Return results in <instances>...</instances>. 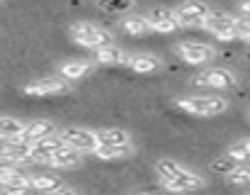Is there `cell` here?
I'll return each instance as SVG.
<instances>
[{
  "instance_id": "cell-17",
  "label": "cell",
  "mask_w": 250,
  "mask_h": 195,
  "mask_svg": "<svg viewBox=\"0 0 250 195\" xmlns=\"http://www.w3.org/2000/svg\"><path fill=\"white\" fill-rule=\"evenodd\" d=\"M97 139H100V146H126V144H131V132L109 127V129H100Z\"/></svg>"
},
{
  "instance_id": "cell-20",
  "label": "cell",
  "mask_w": 250,
  "mask_h": 195,
  "mask_svg": "<svg viewBox=\"0 0 250 195\" xmlns=\"http://www.w3.org/2000/svg\"><path fill=\"white\" fill-rule=\"evenodd\" d=\"M100 161H122V159H131L134 156V144L126 146H97L95 154Z\"/></svg>"
},
{
  "instance_id": "cell-22",
  "label": "cell",
  "mask_w": 250,
  "mask_h": 195,
  "mask_svg": "<svg viewBox=\"0 0 250 195\" xmlns=\"http://www.w3.org/2000/svg\"><path fill=\"white\" fill-rule=\"evenodd\" d=\"M27 122L17 120V117H10V115H2L0 117V142H7V139H15L24 132Z\"/></svg>"
},
{
  "instance_id": "cell-18",
  "label": "cell",
  "mask_w": 250,
  "mask_h": 195,
  "mask_svg": "<svg viewBox=\"0 0 250 195\" xmlns=\"http://www.w3.org/2000/svg\"><path fill=\"white\" fill-rule=\"evenodd\" d=\"M61 186H63V181L59 176H54V173H29V188L39 191L42 195L54 193Z\"/></svg>"
},
{
  "instance_id": "cell-25",
  "label": "cell",
  "mask_w": 250,
  "mask_h": 195,
  "mask_svg": "<svg viewBox=\"0 0 250 195\" xmlns=\"http://www.w3.org/2000/svg\"><path fill=\"white\" fill-rule=\"evenodd\" d=\"M226 156H229V159H233V161H248L250 159V137L248 139L236 142V144H231V146H229V151H226Z\"/></svg>"
},
{
  "instance_id": "cell-26",
  "label": "cell",
  "mask_w": 250,
  "mask_h": 195,
  "mask_svg": "<svg viewBox=\"0 0 250 195\" xmlns=\"http://www.w3.org/2000/svg\"><path fill=\"white\" fill-rule=\"evenodd\" d=\"M226 181H229L231 186H250V164L236 166V169L226 176Z\"/></svg>"
},
{
  "instance_id": "cell-30",
  "label": "cell",
  "mask_w": 250,
  "mask_h": 195,
  "mask_svg": "<svg viewBox=\"0 0 250 195\" xmlns=\"http://www.w3.org/2000/svg\"><path fill=\"white\" fill-rule=\"evenodd\" d=\"M241 10H243V15H250V0H243V2H241Z\"/></svg>"
},
{
  "instance_id": "cell-7",
  "label": "cell",
  "mask_w": 250,
  "mask_h": 195,
  "mask_svg": "<svg viewBox=\"0 0 250 195\" xmlns=\"http://www.w3.org/2000/svg\"><path fill=\"white\" fill-rule=\"evenodd\" d=\"M194 86H204V88H214V91H229V88H236L238 86V78L233 71L229 69H207L202 73L194 76Z\"/></svg>"
},
{
  "instance_id": "cell-16",
  "label": "cell",
  "mask_w": 250,
  "mask_h": 195,
  "mask_svg": "<svg viewBox=\"0 0 250 195\" xmlns=\"http://www.w3.org/2000/svg\"><path fill=\"white\" fill-rule=\"evenodd\" d=\"M0 188H29V173H22L17 166L0 169Z\"/></svg>"
},
{
  "instance_id": "cell-9",
  "label": "cell",
  "mask_w": 250,
  "mask_h": 195,
  "mask_svg": "<svg viewBox=\"0 0 250 195\" xmlns=\"http://www.w3.org/2000/svg\"><path fill=\"white\" fill-rule=\"evenodd\" d=\"M175 51L180 54V59L185 64H192V66H204L216 56V49L211 44H202V42H180V44H175Z\"/></svg>"
},
{
  "instance_id": "cell-29",
  "label": "cell",
  "mask_w": 250,
  "mask_h": 195,
  "mask_svg": "<svg viewBox=\"0 0 250 195\" xmlns=\"http://www.w3.org/2000/svg\"><path fill=\"white\" fill-rule=\"evenodd\" d=\"M46 195H78L73 188H68V186H61L59 191H54V193H46Z\"/></svg>"
},
{
  "instance_id": "cell-3",
  "label": "cell",
  "mask_w": 250,
  "mask_h": 195,
  "mask_svg": "<svg viewBox=\"0 0 250 195\" xmlns=\"http://www.w3.org/2000/svg\"><path fill=\"white\" fill-rule=\"evenodd\" d=\"M71 37H73L76 44H81L85 49H92V51L112 44V34L104 27L92 24V22H76L71 27Z\"/></svg>"
},
{
  "instance_id": "cell-28",
  "label": "cell",
  "mask_w": 250,
  "mask_h": 195,
  "mask_svg": "<svg viewBox=\"0 0 250 195\" xmlns=\"http://www.w3.org/2000/svg\"><path fill=\"white\" fill-rule=\"evenodd\" d=\"M0 195H27V191H22V188H0Z\"/></svg>"
},
{
  "instance_id": "cell-12",
  "label": "cell",
  "mask_w": 250,
  "mask_h": 195,
  "mask_svg": "<svg viewBox=\"0 0 250 195\" xmlns=\"http://www.w3.org/2000/svg\"><path fill=\"white\" fill-rule=\"evenodd\" d=\"M59 134V124L51 122V120H34V122H27L24 132L17 137L20 142L24 144H34V142H42L46 137H56Z\"/></svg>"
},
{
  "instance_id": "cell-2",
  "label": "cell",
  "mask_w": 250,
  "mask_h": 195,
  "mask_svg": "<svg viewBox=\"0 0 250 195\" xmlns=\"http://www.w3.org/2000/svg\"><path fill=\"white\" fill-rule=\"evenodd\" d=\"M156 173H158V181H182V183L192 186L194 191H199V188L207 186L204 176L189 171L187 166H182V164H177V161H172V159H161V161L156 164Z\"/></svg>"
},
{
  "instance_id": "cell-14",
  "label": "cell",
  "mask_w": 250,
  "mask_h": 195,
  "mask_svg": "<svg viewBox=\"0 0 250 195\" xmlns=\"http://www.w3.org/2000/svg\"><path fill=\"white\" fill-rule=\"evenodd\" d=\"M83 164V151H78V149H73V146H61L51 159H49V164L46 166H51V169H76V166H81Z\"/></svg>"
},
{
  "instance_id": "cell-6",
  "label": "cell",
  "mask_w": 250,
  "mask_h": 195,
  "mask_svg": "<svg viewBox=\"0 0 250 195\" xmlns=\"http://www.w3.org/2000/svg\"><path fill=\"white\" fill-rule=\"evenodd\" d=\"M209 15H211V7L204 0H185L175 10V17H177L180 27H202V22Z\"/></svg>"
},
{
  "instance_id": "cell-10",
  "label": "cell",
  "mask_w": 250,
  "mask_h": 195,
  "mask_svg": "<svg viewBox=\"0 0 250 195\" xmlns=\"http://www.w3.org/2000/svg\"><path fill=\"white\" fill-rule=\"evenodd\" d=\"M0 159L7 164V166H24V164H32L29 159V144L20 142L17 137L15 139H7L0 144Z\"/></svg>"
},
{
  "instance_id": "cell-27",
  "label": "cell",
  "mask_w": 250,
  "mask_h": 195,
  "mask_svg": "<svg viewBox=\"0 0 250 195\" xmlns=\"http://www.w3.org/2000/svg\"><path fill=\"white\" fill-rule=\"evenodd\" d=\"M236 32L241 39H248L250 37V15H241L236 17Z\"/></svg>"
},
{
  "instance_id": "cell-1",
  "label": "cell",
  "mask_w": 250,
  "mask_h": 195,
  "mask_svg": "<svg viewBox=\"0 0 250 195\" xmlns=\"http://www.w3.org/2000/svg\"><path fill=\"white\" fill-rule=\"evenodd\" d=\"M175 105L192 117H216L229 110V100L221 96H185L177 98Z\"/></svg>"
},
{
  "instance_id": "cell-23",
  "label": "cell",
  "mask_w": 250,
  "mask_h": 195,
  "mask_svg": "<svg viewBox=\"0 0 250 195\" xmlns=\"http://www.w3.org/2000/svg\"><path fill=\"white\" fill-rule=\"evenodd\" d=\"M119 24H122V29H124L126 34H131V37H139V34L151 32V27H148V22H146L144 15H126V17H122Z\"/></svg>"
},
{
  "instance_id": "cell-15",
  "label": "cell",
  "mask_w": 250,
  "mask_h": 195,
  "mask_svg": "<svg viewBox=\"0 0 250 195\" xmlns=\"http://www.w3.org/2000/svg\"><path fill=\"white\" fill-rule=\"evenodd\" d=\"M95 64L97 66H112V64H122V66H129L131 61V54L122 51L119 47L109 44V47H102V49H95Z\"/></svg>"
},
{
  "instance_id": "cell-21",
  "label": "cell",
  "mask_w": 250,
  "mask_h": 195,
  "mask_svg": "<svg viewBox=\"0 0 250 195\" xmlns=\"http://www.w3.org/2000/svg\"><path fill=\"white\" fill-rule=\"evenodd\" d=\"M129 69L136 71V73H153L161 69V59L153 56V54H134L131 61H129Z\"/></svg>"
},
{
  "instance_id": "cell-13",
  "label": "cell",
  "mask_w": 250,
  "mask_h": 195,
  "mask_svg": "<svg viewBox=\"0 0 250 195\" xmlns=\"http://www.w3.org/2000/svg\"><path fill=\"white\" fill-rule=\"evenodd\" d=\"M61 146H66V142H63L59 134H56V137H46V139H42V142L29 144V159H32V164H42V166H46L49 159H51Z\"/></svg>"
},
{
  "instance_id": "cell-5",
  "label": "cell",
  "mask_w": 250,
  "mask_h": 195,
  "mask_svg": "<svg viewBox=\"0 0 250 195\" xmlns=\"http://www.w3.org/2000/svg\"><path fill=\"white\" fill-rule=\"evenodd\" d=\"M59 137H61L68 146H73V149H78V151H83V154H95V149L100 146L97 132H92V129H87V127H78V124H71V127L59 129Z\"/></svg>"
},
{
  "instance_id": "cell-4",
  "label": "cell",
  "mask_w": 250,
  "mask_h": 195,
  "mask_svg": "<svg viewBox=\"0 0 250 195\" xmlns=\"http://www.w3.org/2000/svg\"><path fill=\"white\" fill-rule=\"evenodd\" d=\"M202 29H207L209 34H214L221 42L241 39L238 32H236V17L229 15V12H221V10H211V15L202 22Z\"/></svg>"
},
{
  "instance_id": "cell-31",
  "label": "cell",
  "mask_w": 250,
  "mask_h": 195,
  "mask_svg": "<svg viewBox=\"0 0 250 195\" xmlns=\"http://www.w3.org/2000/svg\"><path fill=\"white\" fill-rule=\"evenodd\" d=\"M246 59H248V61H250V51H248V54H246Z\"/></svg>"
},
{
  "instance_id": "cell-19",
  "label": "cell",
  "mask_w": 250,
  "mask_h": 195,
  "mask_svg": "<svg viewBox=\"0 0 250 195\" xmlns=\"http://www.w3.org/2000/svg\"><path fill=\"white\" fill-rule=\"evenodd\" d=\"M95 71V61H66L61 64V76L66 81H81Z\"/></svg>"
},
{
  "instance_id": "cell-8",
  "label": "cell",
  "mask_w": 250,
  "mask_h": 195,
  "mask_svg": "<svg viewBox=\"0 0 250 195\" xmlns=\"http://www.w3.org/2000/svg\"><path fill=\"white\" fill-rule=\"evenodd\" d=\"M71 91V81L59 78V76H46V78H37L32 83H27L22 88V93L29 98H49L59 96V93H68Z\"/></svg>"
},
{
  "instance_id": "cell-11",
  "label": "cell",
  "mask_w": 250,
  "mask_h": 195,
  "mask_svg": "<svg viewBox=\"0 0 250 195\" xmlns=\"http://www.w3.org/2000/svg\"><path fill=\"white\" fill-rule=\"evenodd\" d=\"M144 17H146L151 32H158V34H172L180 27V22L175 17V10H167V7H153Z\"/></svg>"
},
{
  "instance_id": "cell-24",
  "label": "cell",
  "mask_w": 250,
  "mask_h": 195,
  "mask_svg": "<svg viewBox=\"0 0 250 195\" xmlns=\"http://www.w3.org/2000/svg\"><path fill=\"white\" fill-rule=\"evenodd\" d=\"M136 5V0H97V7L112 15H124Z\"/></svg>"
}]
</instances>
